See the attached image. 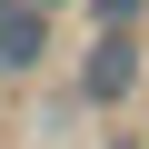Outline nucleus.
Instances as JSON below:
<instances>
[{
  "mask_svg": "<svg viewBox=\"0 0 149 149\" xmlns=\"http://www.w3.org/2000/svg\"><path fill=\"white\" fill-rule=\"evenodd\" d=\"M40 40H50L40 0H0V70H30V60H40Z\"/></svg>",
  "mask_w": 149,
  "mask_h": 149,
  "instance_id": "nucleus-2",
  "label": "nucleus"
},
{
  "mask_svg": "<svg viewBox=\"0 0 149 149\" xmlns=\"http://www.w3.org/2000/svg\"><path fill=\"white\" fill-rule=\"evenodd\" d=\"M129 80H139V40L129 30H100L90 60H80V100H129Z\"/></svg>",
  "mask_w": 149,
  "mask_h": 149,
  "instance_id": "nucleus-1",
  "label": "nucleus"
},
{
  "mask_svg": "<svg viewBox=\"0 0 149 149\" xmlns=\"http://www.w3.org/2000/svg\"><path fill=\"white\" fill-rule=\"evenodd\" d=\"M139 20V0H100V30H129Z\"/></svg>",
  "mask_w": 149,
  "mask_h": 149,
  "instance_id": "nucleus-3",
  "label": "nucleus"
}]
</instances>
